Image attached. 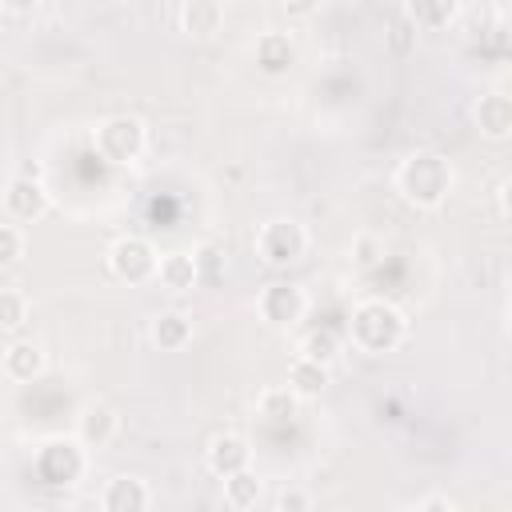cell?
I'll list each match as a JSON object with an SVG mask.
<instances>
[{
  "label": "cell",
  "instance_id": "cell-13",
  "mask_svg": "<svg viewBox=\"0 0 512 512\" xmlns=\"http://www.w3.org/2000/svg\"><path fill=\"white\" fill-rule=\"evenodd\" d=\"M44 364H48V356L36 340H12L4 348V376L16 384H32L44 372Z\"/></svg>",
  "mask_w": 512,
  "mask_h": 512
},
{
  "label": "cell",
  "instance_id": "cell-3",
  "mask_svg": "<svg viewBox=\"0 0 512 512\" xmlns=\"http://www.w3.org/2000/svg\"><path fill=\"white\" fill-rule=\"evenodd\" d=\"M144 144H148V128H144L136 116H128V112L108 116V120H100V124L92 128V148H96V156H100L104 164H116V168L140 160V156H144Z\"/></svg>",
  "mask_w": 512,
  "mask_h": 512
},
{
  "label": "cell",
  "instance_id": "cell-1",
  "mask_svg": "<svg viewBox=\"0 0 512 512\" xmlns=\"http://www.w3.org/2000/svg\"><path fill=\"white\" fill-rule=\"evenodd\" d=\"M452 180H456L452 164L432 148H420V152L404 156L400 168H396V192L416 208H440L452 192Z\"/></svg>",
  "mask_w": 512,
  "mask_h": 512
},
{
  "label": "cell",
  "instance_id": "cell-11",
  "mask_svg": "<svg viewBox=\"0 0 512 512\" xmlns=\"http://www.w3.org/2000/svg\"><path fill=\"white\" fill-rule=\"evenodd\" d=\"M476 128L488 140H508L512 136V96L508 92H484L476 104Z\"/></svg>",
  "mask_w": 512,
  "mask_h": 512
},
{
  "label": "cell",
  "instance_id": "cell-18",
  "mask_svg": "<svg viewBox=\"0 0 512 512\" xmlns=\"http://www.w3.org/2000/svg\"><path fill=\"white\" fill-rule=\"evenodd\" d=\"M220 24H224V8H220L216 0H188V4L180 8V28H184L188 36H196V40L216 36Z\"/></svg>",
  "mask_w": 512,
  "mask_h": 512
},
{
  "label": "cell",
  "instance_id": "cell-27",
  "mask_svg": "<svg viewBox=\"0 0 512 512\" xmlns=\"http://www.w3.org/2000/svg\"><path fill=\"white\" fill-rule=\"evenodd\" d=\"M220 256H224V252H220L216 244H204V248H196V252H192V260H196V272H200V276H216V272L224 268V260H220Z\"/></svg>",
  "mask_w": 512,
  "mask_h": 512
},
{
  "label": "cell",
  "instance_id": "cell-5",
  "mask_svg": "<svg viewBox=\"0 0 512 512\" xmlns=\"http://www.w3.org/2000/svg\"><path fill=\"white\" fill-rule=\"evenodd\" d=\"M156 264H160V256H156V248L144 236H120L108 248V272L116 280H124V284H148V280H156Z\"/></svg>",
  "mask_w": 512,
  "mask_h": 512
},
{
  "label": "cell",
  "instance_id": "cell-9",
  "mask_svg": "<svg viewBox=\"0 0 512 512\" xmlns=\"http://www.w3.org/2000/svg\"><path fill=\"white\" fill-rule=\"evenodd\" d=\"M204 464L224 480V476H236V472H244V468L252 464V448H248L244 436H236V432H220V436L208 440V448H204Z\"/></svg>",
  "mask_w": 512,
  "mask_h": 512
},
{
  "label": "cell",
  "instance_id": "cell-6",
  "mask_svg": "<svg viewBox=\"0 0 512 512\" xmlns=\"http://www.w3.org/2000/svg\"><path fill=\"white\" fill-rule=\"evenodd\" d=\"M84 468H88V456L76 436H56L36 452V472L44 484H76Z\"/></svg>",
  "mask_w": 512,
  "mask_h": 512
},
{
  "label": "cell",
  "instance_id": "cell-20",
  "mask_svg": "<svg viewBox=\"0 0 512 512\" xmlns=\"http://www.w3.org/2000/svg\"><path fill=\"white\" fill-rule=\"evenodd\" d=\"M296 412H300V400L288 388H264L256 396V416L268 420V424H288Z\"/></svg>",
  "mask_w": 512,
  "mask_h": 512
},
{
  "label": "cell",
  "instance_id": "cell-31",
  "mask_svg": "<svg viewBox=\"0 0 512 512\" xmlns=\"http://www.w3.org/2000/svg\"><path fill=\"white\" fill-rule=\"evenodd\" d=\"M284 12L288 16H308V12H316V4H284Z\"/></svg>",
  "mask_w": 512,
  "mask_h": 512
},
{
  "label": "cell",
  "instance_id": "cell-25",
  "mask_svg": "<svg viewBox=\"0 0 512 512\" xmlns=\"http://www.w3.org/2000/svg\"><path fill=\"white\" fill-rule=\"evenodd\" d=\"M380 256H384V240H376V236H356L352 240V260L360 268H376Z\"/></svg>",
  "mask_w": 512,
  "mask_h": 512
},
{
  "label": "cell",
  "instance_id": "cell-30",
  "mask_svg": "<svg viewBox=\"0 0 512 512\" xmlns=\"http://www.w3.org/2000/svg\"><path fill=\"white\" fill-rule=\"evenodd\" d=\"M496 204H500V220H508V180L496 188Z\"/></svg>",
  "mask_w": 512,
  "mask_h": 512
},
{
  "label": "cell",
  "instance_id": "cell-7",
  "mask_svg": "<svg viewBox=\"0 0 512 512\" xmlns=\"http://www.w3.org/2000/svg\"><path fill=\"white\" fill-rule=\"evenodd\" d=\"M256 308H260V320H264V324H272V328H292V324L304 316L308 296H304L300 284H292V280H276V284H268V288L260 292Z\"/></svg>",
  "mask_w": 512,
  "mask_h": 512
},
{
  "label": "cell",
  "instance_id": "cell-15",
  "mask_svg": "<svg viewBox=\"0 0 512 512\" xmlns=\"http://www.w3.org/2000/svg\"><path fill=\"white\" fill-rule=\"evenodd\" d=\"M156 280H160V288H168V292H176V296H180V292H192L196 280H200L192 252H168V256H160Z\"/></svg>",
  "mask_w": 512,
  "mask_h": 512
},
{
  "label": "cell",
  "instance_id": "cell-4",
  "mask_svg": "<svg viewBox=\"0 0 512 512\" xmlns=\"http://www.w3.org/2000/svg\"><path fill=\"white\" fill-rule=\"evenodd\" d=\"M304 252H308V232H304L300 220L276 216V220L260 224V232H256V256H260L268 268H288V264H296Z\"/></svg>",
  "mask_w": 512,
  "mask_h": 512
},
{
  "label": "cell",
  "instance_id": "cell-24",
  "mask_svg": "<svg viewBox=\"0 0 512 512\" xmlns=\"http://www.w3.org/2000/svg\"><path fill=\"white\" fill-rule=\"evenodd\" d=\"M24 256V232L16 224H0V268L20 264Z\"/></svg>",
  "mask_w": 512,
  "mask_h": 512
},
{
  "label": "cell",
  "instance_id": "cell-8",
  "mask_svg": "<svg viewBox=\"0 0 512 512\" xmlns=\"http://www.w3.org/2000/svg\"><path fill=\"white\" fill-rule=\"evenodd\" d=\"M48 188L40 184V180H32V176H16V180H8V188H4V208H8V216L12 220H20V224H32V220H40L44 212H48Z\"/></svg>",
  "mask_w": 512,
  "mask_h": 512
},
{
  "label": "cell",
  "instance_id": "cell-16",
  "mask_svg": "<svg viewBox=\"0 0 512 512\" xmlns=\"http://www.w3.org/2000/svg\"><path fill=\"white\" fill-rule=\"evenodd\" d=\"M152 344L160 348V352H180L188 340H192V320L184 316V312H176V308H168V312H156L152 316Z\"/></svg>",
  "mask_w": 512,
  "mask_h": 512
},
{
  "label": "cell",
  "instance_id": "cell-26",
  "mask_svg": "<svg viewBox=\"0 0 512 512\" xmlns=\"http://www.w3.org/2000/svg\"><path fill=\"white\" fill-rule=\"evenodd\" d=\"M276 512H312V496L304 488H280Z\"/></svg>",
  "mask_w": 512,
  "mask_h": 512
},
{
  "label": "cell",
  "instance_id": "cell-10",
  "mask_svg": "<svg viewBox=\"0 0 512 512\" xmlns=\"http://www.w3.org/2000/svg\"><path fill=\"white\" fill-rule=\"evenodd\" d=\"M148 500H152L148 484L140 476H128V472L112 476L104 484V492H100V508L104 512H148Z\"/></svg>",
  "mask_w": 512,
  "mask_h": 512
},
{
  "label": "cell",
  "instance_id": "cell-17",
  "mask_svg": "<svg viewBox=\"0 0 512 512\" xmlns=\"http://www.w3.org/2000/svg\"><path fill=\"white\" fill-rule=\"evenodd\" d=\"M328 384H332V372H328L324 364L304 360V356L292 360V368H288V392H292L296 400H316Z\"/></svg>",
  "mask_w": 512,
  "mask_h": 512
},
{
  "label": "cell",
  "instance_id": "cell-28",
  "mask_svg": "<svg viewBox=\"0 0 512 512\" xmlns=\"http://www.w3.org/2000/svg\"><path fill=\"white\" fill-rule=\"evenodd\" d=\"M412 40H416V28H412V20L404 16L400 24H392V52H408L412 48Z\"/></svg>",
  "mask_w": 512,
  "mask_h": 512
},
{
  "label": "cell",
  "instance_id": "cell-29",
  "mask_svg": "<svg viewBox=\"0 0 512 512\" xmlns=\"http://www.w3.org/2000/svg\"><path fill=\"white\" fill-rule=\"evenodd\" d=\"M416 512H460V508H456L448 496H428V500H424Z\"/></svg>",
  "mask_w": 512,
  "mask_h": 512
},
{
  "label": "cell",
  "instance_id": "cell-2",
  "mask_svg": "<svg viewBox=\"0 0 512 512\" xmlns=\"http://www.w3.org/2000/svg\"><path fill=\"white\" fill-rule=\"evenodd\" d=\"M348 332H352V344H356L360 352L384 356V352H392V348L404 344V336H408V316H404L392 300H364V304L352 308Z\"/></svg>",
  "mask_w": 512,
  "mask_h": 512
},
{
  "label": "cell",
  "instance_id": "cell-23",
  "mask_svg": "<svg viewBox=\"0 0 512 512\" xmlns=\"http://www.w3.org/2000/svg\"><path fill=\"white\" fill-rule=\"evenodd\" d=\"M24 320H28V300H24V292L0 288V328H4V332H16V328H24Z\"/></svg>",
  "mask_w": 512,
  "mask_h": 512
},
{
  "label": "cell",
  "instance_id": "cell-22",
  "mask_svg": "<svg viewBox=\"0 0 512 512\" xmlns=\"http://www.w3.org/2000/svg\"><path fill=\"white\" fill-rule=\"evenodd\" d=\"M300 356H304V360H316V364H324V368H332V360L340 356V340H336L328 328H316V332L304 336Z\"/></svg>",
  "mask_w": 512,
  "mask_h": 512
},
{
  "label": "cell",
  "instance_id": "cell-14",
  "mask_svg": "<svg viewBox=\"0 0 512 512\" xmlns=\"http://www.w3.org/2000/svg\"><path fill=\"white\" fill-rule=\"evenodd\" d=\"M256 64L264 76H284L296 64V44L288 32H260L256 36Z\"/></svg>",
  "mask_w": 512,
  "mask_h": 512
},
{
  "label": "cell",
  "instance_id": "cell-21",
  "mask_svg": "<svg viewBox=\"0 0 512 512\" xmlns=\"http://www.w3.org/2000/svg\"><path fill=\"white\" fill-rule=\"evenodd\" d=\"M404 16L412 20V28L420 32V28H440V24H452L456 16H460V8L456 4H408L404 8Z\"/></svg>",
  "mask_w": 512,
  "mask_h": 512
},
{
  "label": "cell",
  "instance_id": "cell-12",
  "mask_svg": "<svg viewBox=\"0 0 512 512\" xmlns=\"http://www.w3.org/2000/svg\"><path fill=\"white\" fill-rule=\"evenodd\" d=\"M120 432V416L108 408V404H88L76 420V440L84 448H108Z\"/></svg>",
  "mask_w": 512,
  "mask_h": 512
},
{
  "label": "cell",
  "instance_id": "cell-19",
  "mask_svg": "<svg viewBox=\"0 0 512 512\" xmlns=\"http://www.w3.org/2000/svg\"><path fill=\"white\" fill-rule=\"evenodd\" d=\"M260 496H264V480H260L252 468H244V472H236V476H224V504H228V508L248 512V508L260 504Z\"/></svg>",
  "mask_w": 512,
  "mask_h": 512
}]
</instances>
